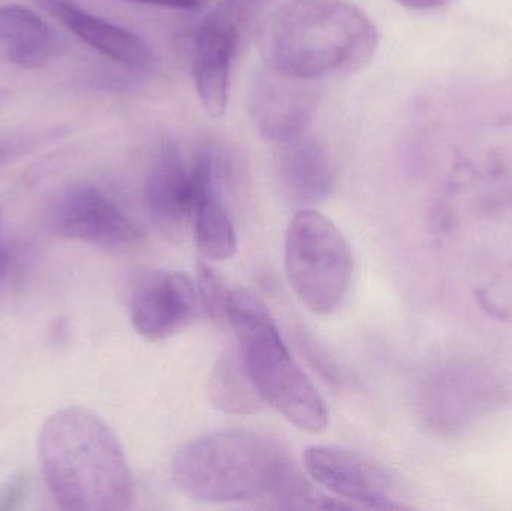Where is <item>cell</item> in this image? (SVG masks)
<instances>
[{
    "mask_svg": "<svg viewBox=\"0 0 512 511\" xmlns=\"http://www.w3.org/2000/svg\"><path fill=\"white\" fill-rule=\"evenodd\" d=\"M173 480L183 494L203 503L351 510L313 489L282 441L252 429H222L189 441L174 458Z\"/></svg>",
    "mask_w": 512,
    "mask_h": 511,
    "instance_id": "1",
    "label": "cell"
},
{
    "mask_svg": "<svg viewBox=\"0 0 512 511\" xmlns=\"http://www.w3.org/2000/svg\"><path fill=\"white\" fill-rule=\"evenodd\" d=\"M375 23L342 0H289L259 32L265 68L298 80L357 74L378 51Z\"/></svg>",
    "mask_w": 512,
    "mask_h": 511,
    "instance_id": "2",
    "label": "cell"
},
{
    "mask_svg": "<svg viewBox=\"0 0 512 511\" xmlns=\"http://www.w3.org/2000/svg\"><path fill=\"white\" fill-rule=\"evenodd\" d=\"M39 462L57 506L75 511L128 510L134 482L125 450L93 411L69 407L48 417L38 438Z\"/></svg>",
    "mask_w": 512,
    "mask_h": 511,
    "instance_id": "3",
    "label": "cell"
},
{
    "mask_svg": "<svg viewBox=\"0 0 512 511\" xmlns=\"http://www.w3.org/2000/svg\"><path fill=\"white\" fill-rule=\"evenodd\" d=\"M227 323L234 330L243 362L265 404L300 431H325L327 405L289 353L265 303L246 288L230 291Z\"/></svg>",
    "mask_w": 512,
    "mask_h": 511,
    "instance_id": "4",
    "label": "cell"
},
{
    "mask_svg": "<svg viewBox=\"0 0 512 511\" xmlns=\"http://www.w3.org/2000/svg\"><path fill=\"white\" fill-rule=\"evenodd\" d=\"M285 270L292 291L309 311L333 314L351 285V246L330 218L312 207L301 209L286 230Z\"/></svg>",
    "mask_w": 512,
    "mask_h": 511,
    "instance_id": "5",
    "label": "cell"
},
{
    "mask_svg": "<svg viewBox=\"0 0 512 511\" xmlns=\"http://www.w3.org/2000/svg\"><path fill=\"white\" fill-rule=\"evenodd\" d=\"M249 3L251 0H227L204 18L195 35L192 57L195 92L204 113L213 119L227 113L231 65Z\"/></svg>",
    "mask_w": 512,
    "mask_h": 511,
    "instance_id": "6",
    "label": "cell"
},
{
    "mask_svg": "<svg viewBox=\"0 0 512 511\" xmlns=\"http://www.w3.org/2000/svg\"><path fill=\"white\" fill-rule=\"evenodd\" d=\"M304 468L316 485L331 497L358 509H402L387 471L355 450L331 444L304 452Z\"/></svg>",
    "mask_w": 512,
    "mask_h": 511,
    "instance_id": "7",
    "label": "cell"
},
{
    "mask_svg": "<svg viewBox=\"0 0 512 511\" xmlns=\"http://www.w3.org/2000/svg\"><path fill=\"white\" fill-rule=\"evenodd\" d=\"M197 285L185 273L155 270L132 284L131 323L138 335L158 342L182 332L200 311Z\"/></svg>",
    "mask_w": 512,
    "mask_h": 511,
    "instance_id": "8",
    "label": "cell"
},
{
    "mask_svg": "<svg viewBox=\"0 0 512 511\" xmlns=\"http://www.w3.org/2000/svg\"><path fill=\"white\" fill-rule=\"evenodd\" d=\"M51 227L57 236L101 248H123L140 237V231L122 207L93 185H74L54 204Z\"/></svg>",
    "mask_w": 512,
    "mask_h": 511,
    "instance_id": "9",
    "label": "cell"
},
{
    "mask_svg": "<svg viewBox=\"0 0 512 511\" xmlns=\"http://www.w3.org/2000/svg\"><path fill=\"white\" fill-rule=\"evenodd\" d=\"M312 83L268 68L255 74L249 113L262 140L277 146L307 132L318 102Z\"/></svg>",
    "mask_w": 512,
    "mask_h": 511,
    "instance_id": "10",
    "label": "cell"
},
{
    "mask_svg": "<svg viewBox=\"0 0 512 511\" xmlns=\"http://www.w3.org/2000/svg\"><path fill=\"white\" fill-rule=\"evenodd\" d=\"M144 201L162 236L170 240L185 236L194 210V177L173 138H165L156 150L147 170Z\"/></svg>",
    "mask_w": 512,
    "mask_h": 511,
    "instance_id": "11",
    "label": "cell"
},
{
    "mask_svg": "<svg viewBox=\"0 0 512 511\" xmlns=\"http://www.w3.org/2000/svg\"><path fill=\"white\" fill-rule=\"evenodd\" d=\"M39 8L71 30L84 44L95 48L108 59L132 71H150L156 65L155 53L137 33L111 23L72 0H35Z\"/></svg>",
    "mask_w": 512,
    "mask_h": 511,
    "instance_id": "12",
    "label": "cell"
},
{
    "mask_svg": "<svg viewBox=\"0 0 512 511\" xmlns=\"http://www.w3.org/2000/svg\"><path fill=\"white\" fill-rule=\"evenodd\" d=\"M276 171L283 195L303 209L327 200L336 185L330 152L306 132L277 144Z\"/></svg>",
    "mask_w": 512,
    "mask_h": 511,
    "instance_id": "13",
    "label": "cell"
},
{
    "mask_svg": "<svg viewBox=\"0 0 512 511\" xmlns=\"http://www.w3.org/2000/svg\"><path fill=\"white\" fill-rule=\"evenodd\" d=\"M195 203L192 228L195 242L206 260L227 261L239 248L236 224L215 183V159L209 149H201L191 165Z\"/></svg>",
    "mask_w": 512,
    "mask_h": 511,
    "instance_id": "14",
    "label": "cell"
},
{
    "mask_svg": "<svg viewBox=\"0 0 512 511\" xmlns=\"http://www.w3.org/2000/svg\"><path fill=\"white\" fill-rule=\"evenodd\" d=\"M0 42L8 59L26 69L42 68L59 51L54 30L32 9L21 5L0 6Z\"/></svg>",
    "mask_w": 512,
    "mask_h": 511,
    "instance_id": "15",
    "label": "cell"
},
{
    "mask_svg": "<svg viewBox=\"0 0 512 511\" xmlns=\"http://www.w3.org/2000/svg\"><path fill=\"white\" fill-rule=\"evenodd\" d=\"M212 404L219 411L237 416L256 414L264 408V399L256 390L240 351H224L218 357L209 381Z\"/></svg>",
    "mask_w": 512,
    "mask_h": 511,
    "instance_id": "16",
    "label": "cell"
},
{
    "mask_svg": "<svg viewBox=\"0 0 512 511\" xmlns=\"http://www.w3.org/2000/svg\"><path fill=\"white\" fill-rule=\"evenodd\" d=\"M195 285H197L201 311L213 321L227 323V302L231 290L225 287L218 273L209 264L201 261L197 267Z\"/></svg>",
    "mask_w": 512,
    "mask_h": 511,
    "instance_id": "17",
    "label": "cell"
},
{
    "mask_svg": "<svg viewBox=\"0 0 512 511\" xmlns=\"http://www.w3.org/2000/svg\"><path fill=\"white\" fill-rule=\"evenodd\" d=\"M29 488V476L26 471L14 474L5 485L0 488V511L20 509L26 498Z\"/></svg>",
    "mask_w": 512,
    "mask_h": 511,
    "instance_id": "18",
    "label": "cell"
},
{
    "mask_svg": "<svg viewBox=\"0 0 512 511\" xmlns=\"http://www.w3.org/2000/svg\"><path fill=\"white\" fill-rule=\"evenodd\" d=\"M128 2L164 6V8L171 9H194L198 6V0H128Z\"/></svg>",
    "mask_w": 512,
    "mask_h": 511,
    "instance_id": "19",
    "label": "cell"
},
{
    "mask_svg": "<svg viewBox=\"0 0 512 511\" xmlns=\"http://www.w3.org/2000/svg\"><path fill=\"white\" fill-rule=\"evenodd\" d=\"M396 2L414 11H429V9L441 8L450 0H396Z\"/></svg>",
    "mask_w": 512,
    "mask_h": 511,
    "instance_id": "20",
    "label": "cell"
},
{
    "mask_svg": "<svg viewBox=\"0 0 512 511\" xmlns=\"http://www.w3.org/2000/svg\"><path fill=\"white\" fill-rule=\"evenodd\" d=\"M9 264H11V257H9L8 249L0 245V287L8 275Z\"/></svg>",
    "mask_w": 512,
    "mask_h": 511,
    "instance_id": "21",
    "label": "cell"
},
{
    "mask_svg": "<svg viewBox=\"0 0 512 511\" xmlns=\"http://www.w3.org/2000/svg\"><path fill=\"white\" fill-rule=\"evenodd\" d=\"M8 98V92L6 90L0 89V107H2L3 102Z\"/></svg>",
    "mask_w": 512,
    "mask_h": 511,
    "instance_id": "22",
    "label": "cell"
},
{
    "mask_svg": "<svg viewBox=\"0 0 512 511\" xmlns=\"http://www.w3.org/2000/svg\"><path fill=\"white\" fill-rule=\"evenodd\" d=\"M2 159H3V150L0 149V161H2Z\"/></svg>",
    "mask_w": 512,
    "mask_h": 511,
    "instance_id": "23",
    "label": "cell"
},
{
    "mask_svg": "<svg viewBox=\"0 0 512 511\" xmlns=\"http://www.w3.org/2000/svg\"><path fill=\"white\" fill-rule=\"evenodd\" d=\"M0 224H2V215H0Z\"/></svg>",
    "mask_w": 512,
    "mask_h": 511,
    "instance_id": "24",
    "label": "cell"
}]
</instances>
